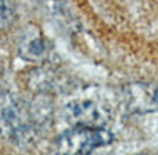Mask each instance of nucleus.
<instances>
[{
  "instance_id": "nucleus-1",
  "label": "nucleus",
  "mask_w": 158,
  "mask_h": 155,
  "mask_svg": "<svg viewBox=\"0 0 158 155\" xmlns=\"http://www.w3.org/2000/svg\"><path fill=\"white\" fill-rule=\"evenodd\" d=\"M38 132V118L31 104L11 92L0 93V136L22 148L35 141Z\"/></svg>"
},
{
  "instance_id": "nucleus-2",
  "label": "nucleus",
  "mask_w": 158,
  "mask_h": 155,
  "mask_svg": "<svg viewBox=\"0 0 158 155\" xmlns=\"http://www.w3.org/2000/svg\"><path fill=\"white\" fill-rule=\"evenodd\" d=\"M111 141L112 134L106 128L74 126L71 130L58 136L56 147L63 154H90Z\"/></svg>"
},
{
  "instance_id": "nucleus-5",
  "label": "nucleus",
  "mask_w": 158,
  "mask_h": 155,
  "mask_svg": "<svg viewBox=\"0 0 158 155\" xmlns=\"http://www.w3.org/2000/svg\"><path fill=\"white\" fill-rule=\"evenodd\" d=\"M19 53L22 57L29 61H40L47 57L49 46L40 35L28 36L19 44Z\"/></svg>"
},
{
  "instance_id": "nucleus-3",
  "label": "nucleus",
  "mask_w": 158,
  "mask_h": 155,
  "mask_svg": "<svg viewBox=\"0 0 158 155\" xmlns=\"http://www.w3.org/2000/svg\"><path fill=\"white\" fill-rule=\"evenodd\" d=\"M68 123L72 126L104 128L110 120V109L94 101H75L65 107L64 111Z\"/></svg>"
},
{
  "instance_id": "nucleus-6",
  "label": "nucleus",
  "mask_w": 158,
  "mask_h": 155,
  "mask_svg": "<svg viewBox=\"0 0 158 155\" xmlns=\"http://www.w3.org/2000/svg\"><path fill=\"white\" fill-rule=\"evenodd\" d=\"M15 19V6L13 0H0V29L10 27Z\"/></svg>"
},
{
  "instance_id": "nucleus-4",
  "label": "nucleus",
  "mask_w": 158,
  "mask_h": 155,
  "mask_svg": "<svg viewBox=\"0 0 158 155\" xmlns=\"http://www.w3.org/2000/svg\"><path fill=\"white\" fill-rule=\"evenodd\" d=\"M129 98L137 111H143V109L156 111L158 109V87L140 84L132 92Z\"/></svg>"
}]
</instances>
